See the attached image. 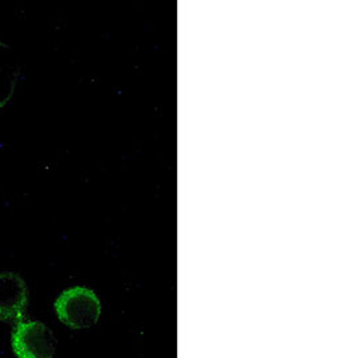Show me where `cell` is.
<instances>
[{"label": "cell", "instance_id": "1", "mask_svg": "<svg viewBox=\"0 0 358 358\" xmlns=\"http://www.w3.org/2000/svg\"><path fill=\"white\" fill-rule=\"evenodd\" d=\"M54 308L61 322L71 329H85L97 324L101 302L94 292L86 287H73L61 294Z\"/></svg>", "mask_w": 358, "mask_h": 358}, {"label": "cell", "instance_id": "2", "mask_svg": "<svg viewBox=\"0 0 358 358\" xmlns=\"http://www.w3.org/2000/svg\"><path fill=\"white\" fill-rule=\"evenodd\" d=\"M58 341L51 329L38 321L17 322L11 346L17 358H52Z\"/></svg>", "mask_w": 358, "mask_h": 358}, {"label": "cell", "instance_id": "3", "mask_svg": "<svg viewBox=\"0 0 358 358\" xmlns=\"http://www.w3.org/2000/svg\"><path fill=\"white\" fill-rule=\"evenodd\" d=\"M29 305V289L17 273H0V321L20 322Z\"/></svg>", "mask_w": 358, "mask_h": 358}, {"label": "cell", "instance_id": "4", "mask_svg": "<svg viewBox=\"0 0 358 358\" xmlns=\"http://www.w3.org/2000/svg\"><path fill=\"white\" fill-rule=\"evenodd\" d=\"M20 65L14 49L0 41V110L8 105L17 92Z\"/></svg>", "mask_w": 358, "mask_h": 358}]
</instances>
